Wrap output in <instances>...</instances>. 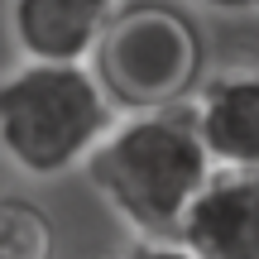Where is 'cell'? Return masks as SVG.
I'll list each match as a JSON object with an SVG mask.
<instances>
[{"label": "cell", "instance_id": "cell-5", "mask_svg": "<svg viewBox=\"0 0 259 259\" xmlns=\"http://www.w3.org/2000/svg\"><path fill=\"white\" fill-rule=\"evenodd\" d=\"M115 0H10V34L24 58L92 63Z\"/></svg>", "mask_w": 259, "mask_h": 259}, {"label": "cell", "instance_id": "cell-7", "mask_svg": "<svg viewBox=\"0 0 259 259\" xmlns=\"http://www.w3.org/2000/svg\"><path fill=\"white\" fill-rule=\"evenodd\" d=\"M53 216L29 197H0V259H53Z\"/></svg>", "mask_w": 259, "mask_h": 259}, {"label": "cell", "instance_id": "cell-6", "mask_svg": "<svg viewBox=\"0 0 259 259\" xmlns=\"http://www.w3.org/2000/svg\"><path fill=\"white\" fill-rule=\"evenodd\" d=\"M192 115L216 168H259V72L235 67L202 82Z\"/></svg>", "mask_w": 259, "mask_h": 259}, {"label": "cell", "instance_id": "cell-1", "mask_svg": "<svg viewBox=\"0 0 259 259\" xmlns=\"http://www.w3.org/2000/svg\"><path fill=\"white\" fill-rule=\"evenodd\" d=\"M82 168L135 235L178 240L187 206L216 173V158L202 144L192 101H183L163 111H130V120L106 130Z\"/></svg>", "mask_w": 259, "mask_h": 259}, {"label": "cell", "instance_id": "cell-9", "mask_svg": "<svg viewBox=\"0 0 259 259\" xmlns=\"http://www.w3.org/2000/svg\"><path fill=\"white\" fill-rule=\"evenodd\" d=\"M202 5H211V10H231V15H240V10H259V0H202Z\"/></svg>", "mask_w": 259, "mask_h": 259}, {"label": "cell", "instance_id": "cell-4", "mask_svg": "<svg viewBox=\"0 0 259 259\" xmlns=\"http://www.w3.org/2000/svg\"><path fill=\"white\" fill-rule=\"evenodd\" d=\"M178 240L197 259H259V168H216Z\"/></svg>", "mask_w": 259, "mask_h": 259}, {"label": "cell", "instance_id": "cell-8", "mask_svg": "<svg viewBox=\"0 0 259 259\" xmlns=\"http://www.w3.org/2000/svg\"><path fill=\"white\" fill-rule=\"evenodd\" d=\"M115 259H197L183 240H154V235H139V245L120 250Z\"/></svg>", "mask_w": 259, "mask_h": 259}, {"label": "cell", "instance_id": "cell-3", "mask_svg": "<svg viewBox=\"0 0 259 259\" xmlns=\"http://www.w3.org/2000/svg\"><path fill=\"white\" fill-rule=\"evenodd\" d=\"M92 67L120 111H163L183 106L202 87L206 44L192 15L168 0H130L115 5Z\"/></svg>", "mask_w": 259, "mask_h": 259}, {"label": "cell", "instance_id": "cell-2", "mask_svg": "<svg viewBox=\"0 0 259 259\" xmlns=\"http://www.w3.org/2000/svg\"><path fill=\"white\" fill-rule=\"evenodd\" d=\"M115 111L96 67L24 58L0 77V154L29 178H58L92 158Z\"/></svg>", "mask_w": 259, "mask_h": 259}]
</instances>
